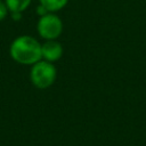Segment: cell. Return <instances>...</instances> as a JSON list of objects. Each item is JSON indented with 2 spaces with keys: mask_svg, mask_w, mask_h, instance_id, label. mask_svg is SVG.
<instances>
[{
  "mask_svg": "<svg viewBox=\"0 0 146 146\" xmlns=\"http://www.w3.org/2000/svg\"><path fill=\"white\" fill-rule=\"evenodd\" d=\"M10 58L22 65H33L42 59L41 42L32 35H19L15 38L9 46Z\"/></svg>",
  "mask_w": 146,
  "mask_h": 146,
  "instance_id": "6da1fadb",
  "label": "cell"
},
{
  "mask_svg": "<svg viewBox=\"0 0 146 146\" xmlns=\"http://www.w3.org/2000/svg\"><path fill=\"white\" fill-rule=\"evenodd\" d=\"M22 14H23V13H9L10 17H11L14 21H16V22H18V21L22 19Z\"/></svg>",
  "mask_w": 146,
  "mask_h": 146,
  "instance_id": "9c48e42d",
  "label": "cell"
},
{
  "mask_svg": "<svg viewBox=\"0 0 146 146\" xmlns=\"http://www.w3.org/2000/svg\"><path fill=\"white\" fill-rule=\"evenodd\" d=\"M64 25L56 13H47L40 16L36 22V32L43 40H56L60 36Z\"/></svg>",
  "mask_w": 146,
  "mask_h": 146,
  "instance_id": "3957f363",
  "label": "cell"
},
{
  "mask_svg": "<svg viewBox=\"0 0 146 146\" xmlns=\"http://www.w3.org/2000/svg\"><path fill=\"white\" fill-rule=\"evenodd\" d=\"M64 54V48L59 41L56 40H44L41 43V56L42 59L50 62V63H56L62 58Z\"/></svg>",
  "mask_w": 146,
  "mask_h": 146,
  "instance_id": "277c9868",
  "label": "cell"
},
{
  "mask_svg": "<svg viewBox=\"0 0 146 146\" xmlns=\"http://www.w3.org/2000/svg\"><path fill=\"white\" fill-rule=\"evenodd\" d=\"M9 15V10L7 8V5L5 3V0H0V22L3 21Z\"/></svg>",
  "mask_w": 146,
  "mask_h": 146,
  "instance_id": "52a82bcc",
  "label": "cell"
},
{
  "mask_svg": "<svg viewBox=\"0 0 146 146\" xmlns=\"http://www.w3.org/2000/svg\"><path fill=\"white\" fill-rule=\"evenodd\" d=\"M67 2L68 0H39V3L42 5L49 13H57L62 10Z\"/></svg>",
  "mask_w": 146,
  "mask_h": 146,
  "instance_id": "8992f818",
  "label": "cell"
},
{
  "mask_svg": "<svg viewBox=\"0 0 146 146\" xmlns=\"http://www.w3.org/2000/svg\"><path fill=\"white\" fill-rule=\"evenodd\" d=\"M31 2L32 0H5L9 13H23L30 7Z\"/></svg>",
  "mask_w": 146,
  "mask_h": 146,
  "instance_id": "5b68a950",
  "label": "cell"
},
{
  "mask_svg": "<svg viewBox=\"0 0 146 146\" xmlns=\"http://www.w3.org/2000/svg\"><path fill=\"white\" fill-rule=\"evenodd\" d=\"M35 11H36V14L39 15V17H40V16H43V15H44V14H47V13H49V11H48V10H47L42 5H40V3L38 5V7H36V9H35Z\"/></svg>",
  "mask_w": 146,
  "mask_h": 146,
  "instance_id": "ba28073f",
  "label": "cell"
},
{
  "mask_svg": "<svg viewBox=\"0 0 146 146\" xmlns=\"http://www.w3.org/2000/svg\"><path fill=\"white\" fill-rule=\"evenodd\" d=\"M57 78V70L54 63L40 59L39 62L31 65L30 80L36 89L50 88Z\"/></svg>",
  "mask_w": 146,
  "mask_h": 146,
  "instance_id": "7a4b0ae2",
  "label": "cell"
}]
</instances>
